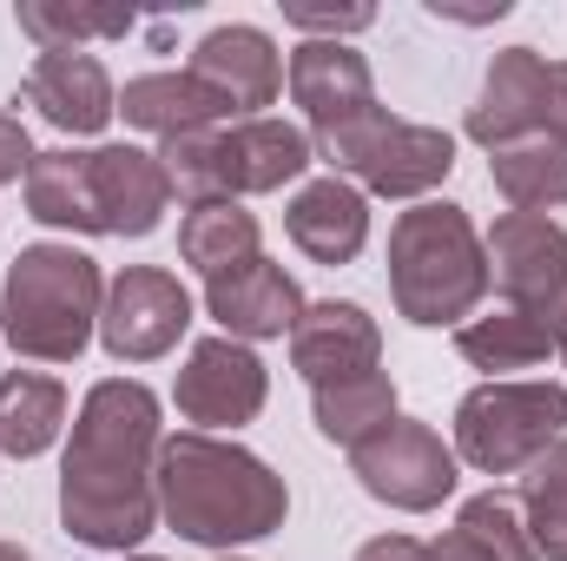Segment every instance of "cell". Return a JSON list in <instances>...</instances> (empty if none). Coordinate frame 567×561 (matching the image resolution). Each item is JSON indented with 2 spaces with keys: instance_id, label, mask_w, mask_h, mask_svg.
<instances>
[{
  "instance_id": "6da1fadb",
  "label": "cell",
  "mask_w": 567,
  "mask_h": 561,
  "mask_svg": "<svg viewBox=\"0 0 567 561\" xmlns=\"http://www.w3.org/2000/svg\"><path fill=\"white\" fill-rule=\"evenodd\" d=\"M158 397L140 377H106L86 390L60 456V529L80 549L140 555L158 529Z\"/></svg>"
},
{
  "instance_id": "7a4b0ae2",
  "label": "cell",
  "mask_w": 567,
  "mask_h": 561,
  "mask_svg": "<svg viewBox=\"0 0 567 561\" xmlns=\"http://www.w3.org/2000/svg\"><path fill=\"white\" fill-rule=\"evenodd\" d=\"M290 516V489L284 476L245 442L205 436V429H178L158 449V522L178 542L198 549H245L278 536Z\"/></svg>"
},
{
  "instance_id": "3957f363",
  "label": "cell",
  "mask_w": 567,
  "mask_h": 561,
  "mask_svg": "<svg viewBox=\"0 0 567 561\" xmlns=\"http://www.w3.org/2000/svg\"><path fill=\"white\" fill-rule=\"evenodd\" d=\"M20 192H27V218L86 238H152L172 205L165 165L145 145H86V152L53 145L33 159Z\"/></svg>"
},
{
  "instance_id": "277c9868",
  "label": "cell",
  "mask_w": 567,
  "mask_h": 561,
  "mask_svg": "<svg viewBox=\"0 0 567 561\" xmlns=\"http://www.w3.org/2000/svg\"><path fill=\"white\" fill-rule=\"evenodd\" d=\"M390 297L416 330L468 324L488 297V245L449 198H423L390 225Z\"/></svg>"
},
{
  "instance_id": "5b68a950",
  "label": "cell",
  "mask_w": 567,
  "mask_h": 561,
  "mask_svg": "<svg viewBox=\"0 0 567 561\" xmlns=\"http://www.w3.org/2000/svg\"><path fill=\"white\" fill-rule=\"evenodd\" d=\"M106 272L80 245H27L0 284V337L27 364H80V350L100 337Z\"/></svg>"
},
{
  "instance_id": "8992f818",
  "label": "cell",
  "mask_w": 567,
  "mask_h": 561,
  "mask_svg": "<svg viewBox=\"0 0 567 561\" xmlns=\"http://www.w3.org/2000/svg\"><path fill=\"white\" fill-rule=\"evenodd\" d=\"M567 436V384L555 377H502L475 384L455 404V462L475 476H522Z\"/></svg>"
},
{
  "instance_id": "52a82bcc",
  "label": "cell",
  "mask_w": 567,
  "mask_h": 561,
  "mask_svg": "<svg viewBox=\"0 0 567 561\" xmlns=\"http://www.w3.org/2000/svg\"><path fill=\"white\" fill-rule=\"evenodd\" d=\"M317 159L337 165V178H350L363 198H416L455 172V140L442 126H416V120H396L390 106L363 113L357 126H343L330 145H317Z\"/></svg>"
},
{
  "instance_id": "ba28073f",
  "label": "cell",
  "mask_w": 567,
  "mask_h": 561,
  "mask_svg": "<svg viewBox=\"0 0 567 561\" xmlns=\"http://www.w3.org/2000/svg\"><path fill=\"white\" fill-rule=\"evenodd\" d=\"M488 245V284L502 290L508 310L535 317L555 350L567 344V225L542 212H502Z\"/></svg>"
},
{
  "instance_id": "9c48e42d",
  "label": "cell",
  "mask_w": 567,
  "mask_h": 561,
  "mask_svg": "<svg viewBox=\"0 0 567 561\" xmlns=\"http://www.w3.org/2000/svg\"><path fill=\"white\" fill-rule=\"evenodd\" d=\"M350 476L370 502L383 509H403V516H429L455 496V449L442 442L435 422H416V417H396L383 422L370 442L350 449Z\"/></svg>"
},
{
  "instance_id": "30bf717a",
  "label": "cell",
  "mask_w": 567,
  "mask_h": 561,
  "mask_svg": "<svg viewBox=\"0 0 567 561\" xmlns=\"http://www.w3.org/2000/svg\"><path fill=\"white\" fill-rule=\"evenodd\" d=\"M192 330V290L165 265H126L120 278H106V310H100V344L113 364H158L165 350H178V337Z\"/></svg>"
},
{
  "instance_id": "8fae6325",
  "label": "cell",
  "mask_w": 567,
  "mask_h": 561,
  "mask_svg": "<svg viewBox=\"0 0 567 561\" xmlns=\"http://www.w3.org/2000/svg\"><path fill=\"white\" fill-rule=\"evenodd\" d=\"M265 397H271V370H265V357L251 350V344H238V337H198L192 350H185V364H178V384H172V404H178V417L198 422L205 436H218V429H245V422L265 410Z\"/></svg>"
},
{
  "instance_id": "7c38bea8",
  "label": "cell",
  "mask_w": 567,
  "mask_h": 561,
  "mask_svg": "<svg viewBox=\"0 0 567 561\" xmlns=\"http://www.w3.org/2000/svg\"><path fill=\"white\" fill-rule=\"evenodd\" d=\"M290 80V100L303 113V133L310 145H330L343 126H357L363 113H377V80H370V60L350 47V40H303L284 67Z\"/></svg>"
},
{
  "instance_id": "4fadbf2b",
  "label": "cell",
  "mask_w": 567,
  "mask_h": 561,
  "mask_svg": "<svg viewBox=\"0 0 567 561\" xmlns=\"http://www.w3.org/2000/svg\"><path fill=\"white\" fill-rule=\"evenodd\" d=\"M185 73H192V80L225 106V120L238 126V120H265V106L278 100L284 53L265 27L225 20V27H212V33L192 47V67H185Z\"/></svg>"
},
{
  "instance_id": "5bb4252c",
  "label": "cell",
  "mask_w": 567,
  "mask_h": 561,
  "mask_svg": "<svg viewBox=\"0 0 567 561\" xmlns=\"http://www.w3.org/2000/svg\"><path fill=\"white\" fill-rule=\"evenodd\" d=\"M13 106H33L53 133L66 140H93L106 133V120L120 113V86L93 53H40L13 93Z\"/></svg>"
},
{
  "instance_id": "9a60e30c",
  "label": "cell",
  "mask_w": 567,
  "mask_h": 561,
  "mask_svg": "<svg viewBox=\"0 0 567 561\" xmlns=\"http://www.w3.org/2000/svg\"><path fill=\"white\" fill-rule=\"evenodd\" d=\"M290 370L317 390V384H343V377H370L383 370V330L363 304L350 297H323L303 304L297 330H290Z\"/></svg>"
},
{
  "instance_id": "2e32d148",
  "label": "cell",
  "mask_w": 567,
  "mask_h": 561,
  "mask_svg": "<svg viewBox=\"0 0 567 561\" xmlns=\"http://www.w3.org/2000/svg\"><path fill=\"white\" fill-rule=\"evenodd\" d=\"M542 100H548V53L535 47H502L482 73V93L468 106V140L475 145H515L542 133Z\"/></svg>"
},
{
  "instance_id": "e0dca14e",
  "label": "cell",
  "mask_w": 567,
  "mask_h": 561,
  "mask_svg": "<svg viewBox=\"0 0 567 561\" xmlns=\"http://www.w3.org/2000/svg\"><path fill=\"white\" fill-rule=\"evenodd\" d=\"M205 310L218 317L225 337H238V344H271V337H290V330H297L303 290H297V278H290L284 265L251 258L245 272L205 284Z\"/></svg>"
},
{
  "instance_id": "ac0fdd59",
  "label": "cell",
  "mask_w": 567,
  "mask_h": 561,
  "mask_svg": "<svg viewBox=\"0 0 567 561\" xmlns=\"http://www.w3.org/2000/svg\"><path fill=\"white\" fill-rule=\"evenodd\" d=\"M284 232L310 265H350L370 245V198L337 172L310 178V185H297V198L284 212Z\"/></svg>"
},
{
  "instance_id": "d6986e66",
  "label": "cell",
  "mask_w": 567,
  "mask_h": 561,
  "mask_svg": "<svg viewBox=\"0 0 567 561\" xmlns=\"http://www.w3.org/2000/svg\"><path fill=\"white\" fill-rule=\"evenodd\" d=\"M218 152H225V192L231 198H258V192H284L297 185L310 165H317V145L303 126L290 120H238L218 133Z\"/></svg>"
},
{
  "instance_id": "ffe728a7",
  "label": "cell",
  "mask_w": 567,
  "mask_h": 561,
  "mask_svg": "<svg viewBox=\"0 0 567 561\" xmlns=\"http://www.w3.org/2000/svg\"><path fill=\"white\" fill-rule=\"evenodd\" d=\"M120 113H126V126H140L152 140H178V133H212L218 120H225V106L192 80V73H140V80H126V93H120Z\"/></svg>"
},
{
  "instance_id": "44dd1931",
  "label": "cell",
  "mask_w": 567,
  "mask_h": 561,
  "mask_svg": "<svg viewBox=\"0 0 567 561\" xmlns=\"http://www.w3.org/2000/svg\"><path fill=\"white\" fill-rule=\"evenodd\" d=\"M66 429V384L47 370H7L0 377V456L33 462Z\"/></svg>"
},
{
  "instance_id": "7402d4cb",
  "label": "cell",
  "mask_w": 567,
  "mask_h": 561,
  "mask_svg": "<svg viewBox=\"0 0 567 561\" xmlns=\"http://www.w3.org/2000/svg\"><path fill=\"white\" fill-rule=\"evenodd\" d=\"M455 350H462V364L488 370V384H502L508 370H535V364H548V357H555V337H548L535 317L495 304V310L455 324Z\"/></svg>"
},
{
  "instance_id": "603a6c76",
  "label": "cell",
  "mask_w": 567,
  "mask_h": 561,
  "mask_svg": "<svg viewBox=\"0 0 567 561\" xmlns=\"http://www.w3.org/2000/svg\"><path fill=\"white\" fill-rule=\"evenodd\" d=\"M178 258H185L205 284L231 278V272H245L251 258H265V252H258V218H251L238 198L198 205V212L178 218Z\"/></svg>"
},
{
  "instance_id": "cb8c5ba5",
  "label": "cell",
  "mask_w": 567,
  "mask_h": 561,
  "mask_svg": "<svg viewBox=\"0 0 567 561\" xmlns=\"http://www.w3.org/2000/svg\"><path fill=\"white\" fill-rule=\"evenodd\" d=\"M488 178H495V192H502L515 212H542V218H548L555 205H567V145L548 140V133L495 145V152H488Z\"/></svg>"
},
{
  "instance_id": "d4e9b609",
  "label": "cell",
  "mask_w": 567,
  "mask_h": 561,
  "mask_svg": "<svg viewBox=\"0 0 567 561\" xmlns=\"http://www.w3.org/2000/svg\"><path fill=\"white\" fill-rule=\"evenodd\" d=\"M310 417H317V436H323V442L357 449V442H370L383 422H396V384H390V370L343 377V384H317V390H310Z\"/></svg>"
},
{
  "instance_id": "484cf974",
  "label": "cell",
  "mask_w": 567,
  "mask_h": 561,
  "mask_svg": "<svg viewBox=\"0 0 567 561\" xmlns=\"http://www.w3.org/2000/svg\"><path fill=\"white\" fill-rule=\"evenodd\" d=\"M13 20L40 53H86V40H126L133 33L126 7H73V0H20Z\"/></svg>"
},
{
  "instance_id": "4316f807",
  "label": "cell",
  "mask_w": 567,
  "mask_h": 561,
  "mask_svg": "<svg viewBox=\"0 0 567 561\" xmlns=\"http://www.w3.org/2000/svg\"><path fill=\"white\" fill-rule=\"evenodd\" d=\"M515 502H522V522H528V536H535V555L567 561V436L542 456V462L522 469Z\"/></svg>"
},
{
  "instance_id": "83f0119b",
  "label": "cell",
  "mask_w": 567,
  "mask_h": 561,
  "mask_svg": "<svg viewBox=\"0 0 567 561\" xmlns=\"http://www.w3.org/2000/svg\"><path fill=\"white\" fill-rule=\"evenodd\" d=\"M158 165H165V185L172 198H185V212L198 205H225V152H218V126L212 133H178V140L158 145Z\"/></svg>"
},
{
  "instance_id": "f1b7e54d",
  "label": "cell",
  "mask_w": 567,
  "mask_h": 561,
  "mask_svg": "<svg viewBox=\"0 0 567 561\" xmlns=\"http://www.w3.org/2000/svg\"><path fill=\"white\" fill-rule=\"evenodd\" d=\"M455 529H462L475 549H488L495 561H542V555H535L528 522H522V502H515V496H502V489L468 496V502H462V516H455Z\"/></svg>"
},
{
  "instance_id": "f546056e",
  "label": "cell",
  "mask_w": 567,
  "mask_h": 561,
  "mask_svg": "<svg viewBox=\"0 0 567 561\" xmlns=\"http://www.w3.org/2000/svg\"><path fill=\"white\" fill-rule=\"evenodd\" d=\"M284 20L303 33V40H350L363 27H377V7L350 0V7H330V0H284Z\"/></svg>"
},
{
  "instance_id": "4dcf8cb0",
  "label": "cell",
  "mask_w": 567,
  "mask_h": 561,
  "mask_svg": "<svg viewBox=\"0 0 567 561\" xmlns=\"http://www.w3.org/2000/svg\"><path fill=\"white\" fill-rule=\"evenodd\" d=\"M33 140H27V126L13 120V113H0V185H13V178H27L33 172Z\"/></svg>"
},
{
  "instance_id": "1f68e13d",
  "label": "cell",
  "mask_w": 567,
  "mask_h": 561,
  "mask_svg": "<svg viewBox=\"0 0 567 561\" xmlns=\"http://www.w3.org/2000/svg\"><path fill=\"white\" fill-rule=\"evenodd\" d=\"M542 133L567 145V60H548V100H542Z\"/></svg>"
},
{
  "instance_id": "d6a6232c",
  "label": "cell",
  "mask_w": 567,
  "mask_h": 561,
  "mask_svg": "<svg viewBox=\"0 0 567 561\" xmlns=\"http://www.w3.org/2000/svg\"><path fill=\"white\" fill-rule=\"evenodd\" d=\"M357 561H429V542H416V536H370L357 549Z\"/></svg>"
},
{
  "instance_id": "836d02e7",
  "label": "cell",
  "mask_w": 567,
  "mask_h": 561,
  "mask_svg": "<svg viewBox=\"0 0 567 561\" xmlns=\"http://www.w3.org/2000/svg\"><path fill=\"white\" fill-rule=\"evenodd\" d=\"M429 561H495V555H488V549H475L462 529H449L442 542H429Z\"/></svg>"
},
{
  "instance_id": "e575fe53",
  "label": "cell",
  "mask_w": 567,
  "mask_h": 561,
  "mask_svg": "<svg viewBox=\"0 0 567 561\" xmlns=\"http://www.w3.org/2000/svg\"><path fill=\"white\" fill-rule=\"evenodd\" d=\"M0 561H33V555H27L20 542H0Z\"/></svg>"
},
{
  "instance_id": "d590c367",
  "label": "cell",
  "mask_w": 567,
  "mask_h": 561,
  "mask_svg": "<svg viewBox=\"0 0 567 561\" xmlns=\"http://www.w3.org/2000/svg\"><path fill=\"white\" fill-rule=\"evenodd\" d=\"M126 561H165V555H126Z\"/></svg>"
},
{
  "instance_id": "8d00e7d4",
  "label": "cell",
  "mask_w": 567,
  "mask_h": 561,
  "mask_svg": "<svg viewBox=\"0 0 567 561\" xmlns=\"http://www.w3.org/2000/svg\"><path fill=\"white\" fill-rule=\"evenodd\" d=\"M218 561H245V555H218Z\"/></svg>"
},
{
  "instance_id": "74e56055",
  "label": "cell",
  "mask_w": 567,
  "mask_h": 561,
  "mask_svg": "<svg viewBox=\"0 0 567 561\" xmlns=\"http://www.w3.org/2000/svg\"><path fill=\"white\" fill-rule=\"evenodd\" d=\"M561 357H567V344H561Z\"/></svg>"
}]
</instances>
